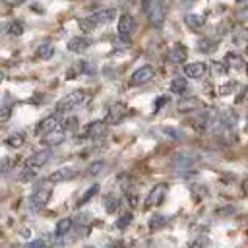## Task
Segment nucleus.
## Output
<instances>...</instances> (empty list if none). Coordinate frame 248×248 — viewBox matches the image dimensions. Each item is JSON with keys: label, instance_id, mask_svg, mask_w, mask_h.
<instances>
[{"label": "nucleus", "instance_id": "1", "mask_svg": "<svg viewBox=\"0 0 248 248\" xmlns=\"http://www.w3.org/2000/svg\"><path fill=\"white\" fill-rule=\"evenodd\" d=\"M141 10L145 12V16L151 21V25H155V27L163 25L167 12H165V4L161 0H143L141 2Z\"/></svg>", "mask_w": 248, "mask_h": 248}, {"label": "nucleus", "instance_id": "2", "mask_svg": "<svg viewBox=\"0 0 248 248\" xmlns=\"http://www.w3.org/2000/svg\"><path fill=\"white\" fill-rule=\"evenodd\" d=\"M85 101H87V93H85V91H81V89H78V91H72V93L64 95V97H62V99L56 103V112L60 114V112H68V110H74V108L81 107Z\"/></svg>", "mask_w": 248, "mask_h": 248}, {"label": "nucleus", "instance_id": "3", "mask_svg": "<svg viewBox=\"0 0 248 248\" xmlns=\"http://www.w3.org/2000/svg\"><path fill=\"white\" fill-rule=\"evenodd\" d=\"M50 194H52V188H50V186H46V184L37 186V188L33 190V194L29 196V205H31L33 209H43V207L48 203Z\"/></svg>", "mask_w": 248, "mask_h": 248}, {"label": "nucleus", "instance_id": "4", "mask_svg": "<svg viewBox=\"0 0 248 248\" xmlns=\"http://www.w3.org/2000/svg\"><path fill=\"white\" fill-rule=\"evenodd\" d=\"M155 76V70L153 66L145 64V66H140L132 76H130V85L132 87H140V85H145L147 81H151Z\"/></svg>", "mask_w": 248, "mask_h": 248}, {"label": "nucleus", "instance_id": "5", "mask_svg": "<svg viewBox=\"0 0 248 248\" xmlns=\"http://www.w3.org/2000/svg\"><path fill=\"white\" fill-rule=\"evenodd\" d=\"M165 194H167V184H155L151 190H149V194L145 196V203H143V207L145 209H153V207H157V205H161V202L165 200Z\"/></svg>", "mask_w": 248, "mask_h": 248}, {"label": "nucleus", "instance_id": "6", "mask_svg": "<svg viewBox=\"0 0 248 248\" xmlns=\"http://www.w3.org/2000/svg\"><path fill=\"white\" fill-rule=\"evenodd\" d=\"M50 155H52V151L46 147V149H39V151H35L29 159H27V163H25V169H31V170H39L41 167H45L48 161H50Z\"/></svg>", "mask_w": 248, "mask_h": 248}, {"label": "nucleus", "instance_id": "7", "mask_svg": "<svg viewBox=\"0 0 248 248\" xmlns=\"http://www.w3.org/2000/svg\"><path fill=\"white\" fill-rule=\"evenodd\" d=\"M134 27H136L134 16L132 14H122L120 19H118V37L128 43L130 37H132V33H134Z\"/></svg>", "mask_w": 248, "mask_h": 248}, {"label": "nucleus", "instance_id": "8", "mask_svg": "<svg viewBox=\"0 0 248 248\" xmlns=\"http://www.w3.org/2000/svg\"><path fill=\"white\" fill-rule=\"evenodd\" d=\"M56 128H60V114H58V112H54V114L43 118V120L37 124L35 132H37L39 136H45V134H48V132H52V130H56Z\"/></svg>", "mask_w": 248, "mask_h": 248}, {"label": "nucleus", "instance_id": "9", "mask_svg": "<svg viewBox=\"0 0 248 248\" xmlns=\"http://www.w3.org/2000/svg\"><path fill=\"white\" fill-rule=\"evenodd\" d=\"M207 72V64L205 62H190L184 66V76L190 79H202Z\"/></svg>", "mask_w": 248, "mask_h": 248}, {"label": "nucleus", "instance_id": "10", "mask_svg": "<svg viewBox=\"0 0 248 248\" xmlns=\"http://www.w3.org/2000/svg\"><path fill=\"white\" fill-rule=\"evenodd\" d=\"M124 114H126V105L124 103H120V101H116V103H112L110 107H108V114H107V124H118L122 118H124Z\"/></svg>", "mask_w": 248, "mask_h": 248}, {"label": "nucleus", "instance_id": "11", "mask_svg": "<svg viewBox=\"0 0 248 248\" xmlns=\"http://www.w3.org/2000/svg\"><path fill=\"white\" fill-rule=\"evenodd\" d=\"M114 16H116V10L114 8H103V10L93 12L89 17H91V21L95 25H103V23H110L114 19Z\"/></svg>", "mask_w": 248, "mask_h": 248}, {"label": "nucleus", "instance_id": "12", "mask_svg": "<svg viewBox=\"0 0 248 248\" xmlns=\"http://www.w3.org/2000/svg\"><path fill=\"white\" fill-rule=\"evenodd\" d=\"M91 45H93V41H91L89 37H74V39L68 41V50L74 52V54H81V52H85Z\"/></svg>", "mask_w": 248, "mask_h": 248}, {"label": "nucleus", "instance_id": "13", "mask_svg": "<svg viewBox=\"0 0 248 248\" xmlns=\"http://www.w3.org/2000/svg\"><path fill=\"white\" fill-rule=\"evenodd\" d=\"M105 134H107V122L105 120H93L85 128V138H89V140H97Z\"/></svg>", "mask_w": 248, "mask_h": 248}, {"label": "nucleus", "instance_id": "14", "mask_svg": "<svg viewBox=\"0 0 248 248\" xmlns=\"http://www.w3.org/2000/svg\"><path fill=\"white\" fill-rule=\"evenodd\" d=\"M43 140V145L45 147H54V145H60L62 141H64V138H66V132L62 130V128H56V130H52V132H48V134H45V136H41Z\"/></svg>", "mask_w": 248, "mask_h": 248}, {"label": "nucleus", "instance_id": "15", "mask_svg": "<svg viewBox=\"0 0 248 248\" xmlns=\"http://www.w3.org/2000/svg\"><path fill=\"white\" fill-rule=\"evenodd\" d=\"M186 56H188V48H186L184 45H180V43L172 45L170 50H169V60H170L172 64H182V62H186Z\"/></svg>", "mask_w": 248, "mask_h": 248}, {"label": "nucleus", "instance_id": "16", "mask_svg": "<svg viewBox=\"0 0 248 248\" xmlns=\"http://www.w3.org/2000/svg\"><path fill=\"white\" fill-rule=\"evenodd\" d=\"M76 176V169L72 167H62L54 172L48 174V182H66V180H72Z\"/></svg>", "mask_w": 248, "mask_h": 248}, {"label": "nucleus", "instance_id": "17", "mask_svg": "<svg viewBox=\"0 0 248 248\" xmlns=\"http://www.w3.org/2000/svg\"><path fill=\"white\" fill-rule=\"evenodd\" d=\"M176 108L180 112H192V110H200L202 108V103H200L198 97H186V99H180L178 101Z\"/></svg>", "mask_w": 248, "mask_h": 248}, {"label": "nucleus", "instance_id": "18", "mask_svg": "<svg viewBox=\"0 0 248 248\" xmlns=\"http://www.w3.org/2000/svg\"><path fill=\"white\" fill-rule=\"evenodd\" d=\"M184 23H186L192 31H198V29L203 27L205 16H203V14H186V16H184Z\"/></svg>", "mask_w": 248, "mask_h": 248}, {"label": "nucleus", "instance_id": "19", "mask_svg": "<svg viewBox=\"0 0 248 248\" xmlns=\"http://www.w3.org/2000/svg\"><path fill=\"white\" fill-rule=\"evenodd\" d=\"M227 68H234V70H242L244 68V58L236 52H227L225 54V62H223Z\"/></svg>", "mask_w": 248, "mask_h": 248}, {"label": "nucleus", "instance_id": "20", "mask_svg": "<svg viewBox=\"0 0 248 248\" xmlns=\"http://www.w3.org/2000/svg\"><path fill=\"white\" fill-rule=\"evenodd\" d=\"M72 225H74V221H72L70 217H64V219H60V221L56 223V229H54V236H56V238H62V236H66V234L72 231Z\"/></svg>", "mask_w": 248, "mask_h": 248}, {"label": "nucleus", "instance_id": "21", "mask_svg": "<svg viewBox=\"0 0 248 248\" xmlns=\"http://www.w3.org/2000/svg\"><path fill=\"white\" fill-rule=\"evenodd\" d=\"M198 161V155H194V153H178V155H174V159H172V163L176 165V167H190V165H194Z\"/></svg>", "mask_w": 248, "mask_h": 248}, {"label": "nucleus", "instance_id": "22", "mask_svg": "<svg viewBox=\"0 0 248 248\" xmlns=\"http://www.w3.org/2000/svg\"><path fill=\"white\" fill-rule=\"evenodd\" d=\"M23 143H25V134L23 132H12L6 138V145L12 147V149H19Z\"/></svg>", "mask_w": 248, "mask_h": 248}, {"label": "nucleus", "instance_id": "23", "mask_svg": "<svg viewBox=\"0 0 248 248\" xmlns=\"http://www.w3.org/2000/svg\"><path fill=\"white\" fill-rule=\"evenodd\" d=\"M217 45H219V39H215V37H203L198 43V50H202V52H213L217 48Z\"/></svg>", "mask_w": 248, "mask_h": 248}, {"label": "nucleus", "instance_id": "24", "mask_svg": "<svg viewBox=\"0 0 248 248\" xmlns=\"http://www.w3.org/2000/svg\"><path fill=\"white\" fill-rule=\"evenodd\" d=\"M52 54H54L52 43H43V45H39L37 50H35V56H37L39 60H48V58H52Z\"/></svg>", "mask_w": 248, "mask_h": 248}, {"label": "nucleus", "instance_id": "25", "mask_svg": "<svg viewBox=\"0 0 248 248\" xmlns=\"http://www.w3.org/2000/svg\"><path fill=\"white\" fill-rule=\"evenodd\" d=\"M169 89H170V93L184 95V93H186V89H188V81H186V78H174V79H170Z\"/></svg>", "mask_w": 248, "mask_h": 248}, {"label": "nucleus", "instance_id": "26", "mask_svg": "<svg viewBox=\"0 0 248 248\" xmlns=\"http://www.w3.org/2000/svg\"><path fill=\"white\" fill-rule=\"evenodd\" d=\"M167 225H169V217H167V215L155 213V215L149 219V229H151V231H159V229H163V227H167Z\"/></svg>", "mask_w": 248, "mask_h": 248}, {"label": "nucleus", "instance_id": "27", "mask_svg": "<svg viewBox=\"0 0 248 248\" xmlns=\"http://www.w3.org/2000/svg\"><path fill=\"white\" fill-rule=\"evenodd\" d=\"M219 122H221L225 128H232V126L236 124V112H234V110H231V108L223 110V112H221Z\"/></svg>", "mask_w": 248, "mask_h": 248}, {"label": "nucleus", "instance_id": "28", "mask_svg": "<svg viewBox=\"0 0 248 248\" xmlns=\"http://www.w3.org/2000/svg\"><path fill=\"white\" fill-rule=\"evenodd\" d=\"M97 194H99V184H93V186H89V188H87V190L81 194V198L78 200V203H76V205H78V207L85 205V203H87V202H89L93 196H97Z\"/></svg>", "mask_w": 248, "mask_h": 248}, {"label": "nucleus", "instance_id": "29", "mask_svg": "<svg viewBox=\"0 0 248 248\" xmlns=\"http://www.w3.org/2000/svg\"><path fill=\"white\" fill-rule=\"evenodd\" d=\"M103 205H105V209H107L108 213H114V211L118 209V198L112 196V194H107V196L103 198Z\"/></svg>", "mask_w": 248, "mask_h": 248}, {"label": "nucleus", "instance_id": "30", "mask_svg": "<svg viewBox=\"0 0 248 248\" xmlns=\"http://www.w3.org/2000/svg\"><path fill=\"white\" fill-rule=\"evenodd\" d=\"M78 124H79L78 118H76V116H70V118H66V120L62 122L60 128H62L66 134H70V132H76V130H78Z\"/></svg>", "mask_w": 248, "mask_h": 248}, {"label": "nucleus", "instance_id": "31", "mask_svg": "<svg viewBox=\"0 0 248 248\" xmlns=\"http://www.w3.org/2000/svg\"><path fill=\"white\" fill-rule=\"evenodd\" d=\"M78 25L81 27V31H85V33H91L97 25L91 21V17H81V19H78Z\"/></svg>", "mask_w": 248, "mask_h": 248}, {"label": "nucleus", "instance_id": "32", "mask_svg": "<svg viewBox=\"0 0 248 248\" xmlns=\"http://www.w3.org/2000/svg\"><path fill=\"white\" fill-rule=\"evenodd\" d=\"M8 33H10L12 37H19V35L23 33V23H21V21H12V23L8 25Z\"/></svg>", "mask_w": 248, "mask_h": 248}, {"label": "nucleus", "instance_id": "33", "mask_svg": "<svg viewBox=\"0 0 248 248\" xmlns=\"http://www.w3.org/2000/svg\"><path fill=\"white\" fill-rule=\"evenodd\" d=\"M103 169H105V161H93V163L87 167V174L95 176V174H99Z\"/></svg>", "mask_w": 248, "mask_h": 248}, {"label": "nucleus", "instance_id": "34", "mask_svg": "<svg viewBox=\"0 0 248 248\" xmlns=\"http://www.w3.org/2000/svg\"><path fill=\"white\" fill-rule=\"evenodd\" d=\"M130 221H132V213H124V215H120L118 219H116V229H126L128 225H130Z\"/></svg>", "mask_w": 248, "mask_h": 248}, {"label": "nucleus", "instance_id": "35", "mask_svg": "<svg viewBox=\"0 0 248 248\" xmlns=\"http://www.w3.org/2000/svg\"><path fill=\"white\" fill-rule=\"evenodd\" d=\"M10 116H12V107L10 105H0V122L10 120Z\"/></svg>", "mask_w": 248, "mask_h": 248}, {"label": "nucleus", "instance_id": "36", "mask_svg": "<svg viewBox=\"0 0 248 248\" xmlns=\"http://www.w3.org/2000/svg\"><path fill=\"white\" fill-rule=\"evenodd\" d=\"M124 196H126V202H128L132 207H136V205H138V194H136L134 190H126V194H124Z\"/></svg>", "mask_w": 248, "mask_h": 248}, {"label": "nucleus", "instance_id": "37", "mask_svg": "<svg viewBox=\"0 0 248 248\" xmlns=\"http://www.w3.org/2000/svg\"><path fill=\"white\" fill-rule=\"evenodd\" d=\"M163 132H165L169 138H174V140H180V138H182V132L176 130V128H163Z\"/></svg>", "mask_w": 248, "mask_h": 248}, {"label": "nucleus", "instance_id": "38", "mask_svg": "<svg viewBox=\"0 0 248 248\" xmlns=\"http://www.w3.org/2000/svg\"><path fill=\"white\" fill-rule=\"evenodd\" d=\"M27 248H46V242L43 238H37V240H31L27 244Z\"/></svg>", "mask_w": 248, "mask_h": 248}, {"label": "nucleus", "instance_id": "39", "mask_svg": "<svg viewBox=\"0 0 248 248\" xmlns=\"http://www.w3.org/2000/svg\"><path fill=\"white\" fill-rule=\"evenodd\" d=\"M167 101H169V97H165V95H163V97H159V99H157V101L153 103V110L157 112V110H159V108H161V107H163V105H165Z\"/></svg>", "mask_w": 248, "mask_h": 248}, {"label": "nucleus", "instance_id": "40", "mask_svg": "<svg viewBox=\"0 0 248 248\" xmlns=\"http://www.w3.org/2000/svg\"><path fill=\"white\" fill-rule=\"evenodd\" d=\"M209 246V240H207V236H202V238H198L196 240V244H194V248H207Z\"/></svg>", "mask_w": 248, "mask_h": 248}, {"label": "nucleus", "instance_id": "41", "mask_svg": "<svg viewBox=\"0 0 248 248\" xmlns=\"http://www.w3.org/2000/svg\"><path fill=\"white\" fill-rule=\"evenodd\" d=\"M232 41H234L236 45H244V31H242V29H238V31H236V35L232 37Z\"/></svg>", "mask_w": 248, "mask_h": 248}, {"label": "nucleus", "instance_id": "42", "mask_svg": "<svg viewBox=\"0 0 248 248\" xmlns=\"http://www.w3.org/2000/svg\"><path fill=\"white\" fill-rule=\"evenodd\" d=\"M213 70H215V74H225L227 72V66L223 62H215L213 64Z\"/></svg>", "mask_w": 248, "mask_h": 248}, {"label": "nucleus", "instance_id": "43", "mask_svg": "<svg viewBox=\"0 0 248 248\" xmlns=\"http://www.w3.org/2000/svg\"><path fill=\"white\" fill-rule=\"evenodd\" d=\"M4 4H8V6H21L25 0H2Z\"/></svg>", "mask_w": 248, "mask_h": 248}, {"label": "nucleus", "instance_id": "44", "mask_svg": "<svg viewBox=\"0 0 248 248\" xmlns=\"http://www.w3.org/2000/svg\"><path fill=\"white\" fill-rule=\"evenodd\" d=\"M231 89H234V83H227V85H223V89H221V95H227Z\"/></svg>", "mask_w": 248, "mask_h": 248}, {"label": "nucleus", "instance_id": "45", "mask_svg": "<svg viewBox=\"0 0 248 248\" xmlns=\"http://www.w3.org/2000/svg\"><path fill=\"white\" fill-rule=\"evenodd\" d=\"M236 4H238V6H244V4H246V0H236Z\"/></svg>", "mask_w": 248, "mask_h": 248}, {"label": "nucleus", "instance_id": "46", "mask_svg": "<svg viewBox=\"0 0 248 248\" xmlns=\"http://www.w3.org/2000/svg\"><path fill=\"white\" fill-rule=\"evenodd\" d=\"M12 248H27V244H17V246H12Z\"/></svg>", "mask_w": 248, "mask_h": 248}, {"label": "nucleus", "instance_id": "47", "mask_svg": "<svg viewBox=\"0 0 248 248\" xmlns=\"http://www.w3.org/2000/svg\"><path fill=\"white\" fill-rule=\"evenodd\" d=\"M2 79H4V74H2V72H0V83H2Z\"/></svg>", "mask_w": 248, "mask_h": 248}, {"label": "nucleus", "instance_id": "48", "mask_svg": "<svg viewBox=\"0 0 248 248\" xmlns=\"http://www.w3.org/2000/svg\"><path fill=\"white\" fill-rule=\"evenodd\" d=\"M107 248H108V246H107ZM110 248H114V244H110Z\"/></svg>", "mask_w": 248, "mask_h": 248}]
</instances>
